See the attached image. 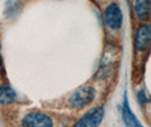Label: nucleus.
I'll return each instance as SVG.
<instances>
[{
	"label": "nucleus",
	"instance_id": "nucleus-1",
	"mask_svg": "<svg viewBox=\"0 0 151 127\" xmlns=\"http://www.w3.org/2000/svg\"><path fill=\"white\" fill-rule=\"evenodd\" d=\"M133 47L135 57H142L151 49V23H141L137 27L134 37H133Z\"/></svg>",
	"mask_w": 151,
	"mask_h": 127
},
{
	"label": "nucleus",
	"instance_id": "nucleus-2",
	"mask_svg": "<svg viewBox=\"0 0 151 127\" xmlns=\"http://www.w3.org/2000/svg\"><path fill=\"white\" fill-rule=\"evenodd\" d=\"M96 92L95 89L90 86H83L78 90H76L69 99L70 107L81 109L87 107L94 100Z\"/></svg>",
	"mask_w": 151,
	"mask_h": 127
},
{
	"label": "nucleus",
	"instance_id": "nucleus-3",
	"mask_svg": "<svg viewBox=\"0 0 151 127\" xmlns=\"http://www.w3.org/2000/svg\"><path fill=\"white\" fill-rule=\"evenodd\" d=\"M104 21L105 25L113 32L121 29L123 24V14L121 7L116 2H112L106 7L104 11Z\"/></svg>",
	"mask_w": 151,
	"mask_h": 127
},
{
	"label": "nucleus",
	"instance_id": "nucleus-4",
	"mask_svg": "<svg viewBox=\"0 0 151 127\" xmlns=\"http://www.w3.org/2000/svg\"><path fill=\"white\" fill-rule=\"evenodd\" d=\"M105 110L103 107H94L89 109L73 127H98L104 119Z\"/></svg>",
	"mask_w": 151,
	"mask_h": 127
},
{
	"label": "nucleus",
	"instance_id": "nucleus-5",
	"mask_svg": "<svg viewBox=\"0 0 151 127\" xmlns=\"http://www.w3.org/2000/svg\"><path fill=\"white\" fill-rule=\"evenodd\" d=\"M22 127H53V121L47 115L31 113L23 118Z\"/></svg>",
	"mask_w": 151,
	"mask_h": 127
},
{
	"label": "nucleus",
	"instance_id": "nucleus-6",
	"mask_svg": "<svg viewBox=\"0 0 151 127\" xmlns=\"http://www.w3.org/2000/svg\"><path fill=\"white\" fill-rule=\"evenodd\" d=\"M134 18L140 23H147L151 18V0H133Z\"/></svg>",
	"mask_w": 151,
	"mask_h": 127
},
{
	"label": "nucleus",
	"instance_id": "nucleus-7",
	"mask_svg": "<svg viewBox=\"0 0 151 127\" xmlns=\"http://www.w3.org/2000/svg\"><path fill=\"white\" fill-rule=\"evenodd\" d=\"M122 116H123V121L126 127H143L130 108L126 92L124 95V100H123V106H122Z\"/></svg>",
	"mask_w": 151,
	"mask_h": 127
},
{
	"label": "nucleus",
	"instance_id": "nucleus-8",
	"mask_svg": "<svg viewBox=\"0 0 151 127\" xmlns=\"http://www.w3.org/2000/svg\"><path fill=\"white\" fill-rule=\"evenodd\" d=\"M16 99V92L10 87L0 86V103H10Z\"/></svg>",
	"mask_w": 151,
	"mask_h": 127
},
{
	"label": "nucleus",
	"instance_id": "nucleus-9",
	"mask_svg": "<svg viewBox=\"0 0 151 127\" xmlns=\"http://www.w3.org/2000/svg\"><path fill=\"white\" fill-rule=\"evenodd\" d=\"M138 99H139V102L141 103V106L143 107L147 102L149 101L150 99L145 96V92L143 91V90H141V91H139V93H138Z\"/></svg>",
	"mask_w": 151,
	"mask_h": 127
},
{
	"label": "nucleus",
	"instance_id": "nucleus-10",
	"mask_svg": "<svg viewBox=\"0 0 151 127\" xmlns=\"http://www.w3.org/2000/svg\"><path fill=\"white\" fill-rule=\"evenodd\" d=\"M143 107H145V110H147V111L149 113V115L151 116V101H150V100H149V101L147 102V103H145V105L143 106ZM150 118H151V117H150Z\"/></svg>",
	"mask_w": 151,
	"mask_h": 127
},
{
	"label": "nucleus",
	"instance_id": "nucleus-11",
	"mask_svg": "<svg viewBox=\"0 0 151 127\" xmlns=\"http://www.w3.org/2000/svg\"><path fill=\"white\" fill-rule=\"evenodd\" d=\"M0 63H1V55H0Z\"/></svg>",
	"mask_w": 151,
	"mask_h": 127
}]
</instances>
